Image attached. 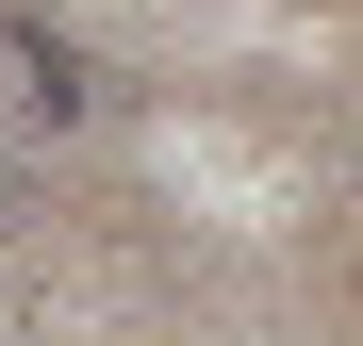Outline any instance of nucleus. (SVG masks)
<instances>
[{
	"mask_svg": "<svg viewBox=\"0 0 363 346\" xmlns=\"http://www.w3.org/2000/svg\"><path fill=\"white\" fill-rule=\"evenodd\" d=\"M0 231H33V149L0 132Z\"/></svg>",
	"mask_w": 363,
	"mask_h": 346,
	"instance_id": "obj_2",
	"label": "nucleus"
},
{
	"mask_svg": "<svg viewBox=\"0 0 363 346\" xmlns=\"http://www.w3.org/2000/svg\"><path fill=\"white\" fill-rule=\"evenodd\" d=\"M0 83H17V115H33V132H99V115H116L99 50L50 17V0H0Z\"/></svg>",
	"mask_w": 363,
	"mask_h": 346,
	"instance_id": "obj_1",
	"label": "nucleus"
}]
</instances>
